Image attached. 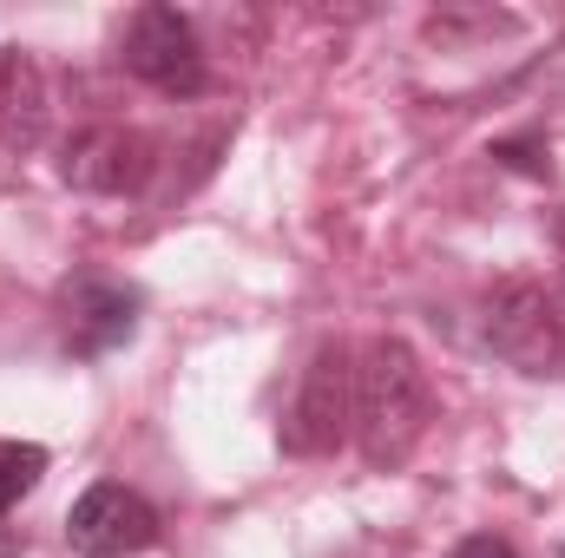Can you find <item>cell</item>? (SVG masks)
I'll return each mask as SVG.
<instances>
[{
	"label": "cell",
	"mask_w": 565,
	"mask_h": 558,
	"mask_svg": "<svg viewBox=\"0 0 565 558\" xmlns=\"http://www.w3.org/2000/svg\"><path fill=\"white\" fill-rule=\"evenodd\" d=\"M434 395H427V368L415 362L408 342L375 335L355 348V447L369 466H402L427 433Z\"/></svg>",
	"instance_id": "cell-1"
},
{
	"label": "cell",
	"mask_w": 565,
	"mask_h": 558,
	"mask_svg": "<svg viewBox=\"0 0 565 558\" xmlns=\"http://www.w3.org/2000/svg\"><path fill=\"white\" fill-rule=\"evenodd\" d=\"M487 348L520 375H565V270L559 277H507L480 302Z\"/></svg>",
	"instance_id": "cell-2"
},
{
	"label": "cell",
	"mask_w": 565,
	"mask_h": 558,
	"mask_svg": "<svg viewBox=\"0 0 565 558\" xmlns=\"http://www.w3.org/2000/svg\"><path fill=\"white\" fill-rule=\"evenodd\" d=\"M355 427V348L322 342L302 368V388L282 415V447L289 453H335Z\"/></svg>",
	"instance_id": "cell-3"
},
{
	"label": "cell",
	"mask_w": 565,
	"mask_h": 558,
	"mask_svg": "<svg viewBox=\"0 0 565 558\" xmlns=\"http://www.w3.org/2000/svg\"><path fill=\"white\" fill-rule=\"evenodd\" d=\"M119 60H126L132 79L171 93V99H198L204 93V46H198L191 20L178 7H139L126 40H119Z\"/></svg>",
	"instance_id": "cell-4"
},
{
	"label": "cell",
	"mask_w": 565,
	"mask_h": 558,
	"mask_svg": "<svg viewBox=\"0 0 565 558\" xmlns=\"http://www.w3.org/2000/svg\"><path fill=\"white\" fill-rule=\"evenodd\" d=\"M66 539H73L79 558H132L145 546H158V513H151L145 493L119 486V480H99L73 500Z\"/></svg>",
	"instance_id": "cell-5"
},
{
	"label": "cell",
	"mask_w": 565,
	"mask_h": 558,
	"mask_svg": "<svg viewBox=\"0 0 565 558\" xmlns=\"http://www.w3.org/2000/svg\"><path fill=\"white\" fill-rule=\"evenodd\" d=\"M151 171H158V144L132 126H86L60 158V178L99 197H139Z\"/></svg>",
	"instance_id": "cell-6"
},
{
	"label": "cell",
	"mask_w": 565,
	"mask_h": 558,
	"mask_svg": "<svg viewBox=\"0 0 565 558\" xmlns=\"http://www.w3.org/2000/svg\"><path fill=\"white\" fill-rule=\"evenodd\" d=\"M132 309L139 296L119 289V282H79L66 296V348L73 355H106L132 335Z\"/></svg>",
	"instance_id": "cell-7"
},
{
	"label": "cell",
	"mask_w": 565,
	"mask_h": 558,
	"mask_svg": "<svg viewBox=\"0 0 565 558\" xmlns=\"http://www.w3.org/2000/svg\"><path fill=\"white\" fill-rule=\"evenodd\" d=\"M40 473H46V447H33V440H0V519H7V506H13L20 493L40 486Z\"/></svg>",
	"instance_id": "cell-8"
},
{
	"label": "cell",
	"mask_w": 565,
	"mask_h": 558,
	"mask_svg": "<svg viewBox=\"0 0 565 558\" xmlns=\"http://www.w3.org/2000/svg\"><path fill=\"white\" fill-rule=\"evenodd\" d=\"M454 558H520L513 552V539H500V533H473V539H460Z\"/></svg>",
	"instance_id": "cell-9"
},
{
	"label": "cell",
	"mask_w": 565,
	"mask_h": 558,
	"mask_svg": "<svg viewBox=\"0 0 565 558\" xmlns=\"http://www.w3.org/2000/svg\"><path fill=\"white\" fill-rule=\"evenodd\" d=\"M0 558H20V533H13L7 519H0Z\"/></svg>",
	"instance_id": "cell-10"
},
{
	"label": "cell",
	"mask_w": 565,
	"mask_h": 558,
	"mask_svg": "<svg viewBox=\"0 0 565 558\" xmlns=\"http://www.w3.org/2000/svg\"><path fill=\"white\" fill-rule=\"evenodd\" d=\"M553 244H559V257H565V211L553 217Z\"/></svg>",
	"instance_id": "cell-11"
},
{
	"label": "cell",
	"mask_w": 565,
	"mask_h": 558,
	"mask_svg": "<svg viewBox=\"0 0 565 558\" xmlns=\"http://www.w3.org/2000/svg\"><path fill=\"white\" fill-rule=\"evenodd\" d=\"M559 558H565V552H559Z\"/></svg>",
	"instance_id": "cell-12"
}]
</instances>
